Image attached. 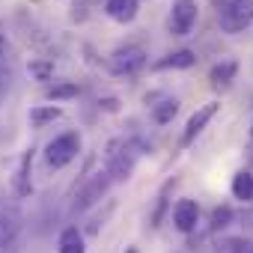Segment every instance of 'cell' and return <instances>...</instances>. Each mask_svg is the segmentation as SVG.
Segmentation results:
<instances>
[{
	"label": "cell",
	"mask_w": 253,
	"mask_h": 253,
	"mask_svg": "<svg viewBox=\"0 0 253 253\" xmlns=\"http://www.w3.org/2000/svg\"><path fill=\"white\" fill-rule=\"evenodd\" d=\"M253 21V0H229L220 9V30L223 33H238Z\"/></svg>",
	"instance_id": "cell-1"
},
{
	"label": "cell",
	"mask_w": 253,
	"mask_h": 253,
	"mask_svg": "<svg viewBox=\"0 0 253 253\" xmlns=\"http://www.w3.org/2000/svg\"><path fill=\"white\" fill-rule=\"evenodd\" d=\"M78 152H81V137H78L75 131H69V134H60V137H54V140L48 143L45 158H48L51 167H66L69 161L78 158Z\"/></svg>",
	"instance_id": "cell-2"
},
{
	"label": "cell",
	"mask_w": 253,
	"mask_h": 253,
	"mask_svg": "<svg viewBox=\"0 0 253 253\" xmlns=\"http://www.w3.org/2000/svg\"><path fill=\"white\" fill-rule=\"evenodd\" d=\"M134 170V152L125 146L122 140H113L107 146V176H113L116 182H125Z\"/></svg>",
	"instance_id": "cell-3"
},
{
	"label": "cell",
	"mask_w": 253,
	"mask_h": 253,
	"mask_svg": "<svg viewBox=\"0 0 253 253\" xmlns=\"http://www.w3.org/2000/svg\"><path fill=\"white\" fill-rule=\"evenodd\" d=\"M146 66V51L140 45H125L110 54V72L116 75H134Z\"/></svg>",
	"instance_id": "cell-4"
},
{
	"label": "cell",
	"mask_w": 253,
	"mask_h": 253,
	"mask_svg": "<svg viewBox=\"0 0 253 253\" xmlns=\"http://www.w3.org/2000/svg\"><path fill=\"white\" fill-rule=\"evenodd\" d=\"M197 24V3L194 0H176L170 12V30L176 36H188Z\"/></svg>",
	"instance_id": "cell-5"
},
{
	"label": "cell",
	"mask_w": 253,
	"mask_h": 253,
	"mask_svg": "<svg viewBox=\"0 0 253 253\" xmlns=\"http://www.w3.org/2000/svg\"><path fill=\"white\" fill-rule=\"evenodd\" d=\"M217 110H220V101H209V104H203V107H197V113L188 119V125H185V134H182V143H191L206 125L217 116Z\"/></svg>",
	"instance_id": "cell-6"
},
{
	"label": "cell",
	"mask_w": 253,
	"mask_h": 253,
	"mask_svg": "<svg viewBox=\"0 0 253 253\" xmlns=\"http://www.w3.org/2000/svg\"><path fill=\"white\" fill-rule=\"evenodd\" d=\"M200 220V206L194 200H179L176 209H173V223L179 232H191Z\"/></svg>",
	"instance_id": "cell-7"
},
{
	"label": "cell",
	"mask_w": 253,
	"mask_h": 253,
	"mask_svg": "<svg viewBox=\"0 0 253 253\" xmlns=\"http://www.w3.org/2000/svg\"><path fill=\"white\" fill-rule=\"evenodd\" d=\"M21 229V214L12 206H0V244H9Z\"/></svg>",
	"instance_id": "cell-8"
},
{
	"label": "cell",
	"mask_w": 253,
	"mask_h": 253,
	"mask_svg": "<svg viewBox=\"0 0 253 253\" xmlns=\"http://www.w3.org/2000/svg\"><path fill=\"white\" fill-rule=\"evenodd\" d=\"M107 182H110V179H107V173H98V176H95V179H92V182L84 188V194L78 197V203H75V211H86V209H89V206H92V203H95V200L104 194V191H107Z\"/></svg>",
	"instance_id": "cell-9"
},
{
	"label": "cell",
	"mask_w": 253,
	"mask_h": 253,
	"mask_svg": "<svg viewBox=\"0 0 253 253\" xmlns=\"http://www.w3.org/2000/svg\"><path fill=\"white\" fill-rule=\"evenodd\" d=\"M137 9H140L137 0H107V15L113 21H119V24L134 21L137 18Z\"/></svg>",
	"instance_id": "cell-10"
},
{
	"label": "cell",
	"mask_w": 253,
	"mask_h": 253,
	"mask_svg": "<svg viewBox=\"0 0 253 253\" xmlns=\"http://www.w3.org/2000/svg\"><path fill=\"white\" fill-rule=\"evenodd\" d=\"M30 164H33V152H24L18 161V170H15V191L21 197L30 194Z\"/></svg>",
	"instance_id": "cell-11"
},
{
	"label": "cell",
	"mask_w": 253,
	"mask_h": 253,
	"mask_svg": "<svg viewBox=\"0 0 253 253\" xmlns=\"http://www.w3.org/2000/svg\"><path fill=\"white\" fill-rule=\"evenodd\" d=\"M235 72H238V66H235L232 60H223V63H217V66H211L209 81H211L214 86H226V84L235 78Z\"/></svg>",
	"instance_id": "cell-12"
},
{
	"label": "cell",
	"mask_w": 253,
	"mask_h": 253,
	"mask_svg": "<svg viewBox=\"0 0 253 253\" xmlns=\"http://www.w3.org/2000/svg\"><path fill=\"white\" fill-rule=\"evenodd\" d=\"M197 63V57L191 51H176V54H167L161 63H155V69H191Z\"/></svg>",
	"instance_id": "cell-13"
},
{
	"label": "cell",
	"mask_w": 253,
	"mask_h": 253,
	"mask_svg": "<svg viewBox=\"0 0 253 253\" xmlns=\"http://www.w3.org/2000/svg\"><path fill=\"white\" fill-rule=\"evenodd\" d=\"M232 197H235V200H244V203L253 200V176H250V173L241 170V173L232 176Z\"/></svg>",
	"instance_id": "cell-14"
},
{
	"label": "cell",
	"mask_w": 253,
	"mask_h": 253,
	"mask_svg": "<svg viewBox=\"0 0 253 253\" xmlns=\"http://www.w3.org/2000/svg\"><path fill=\"white\" fill-rule=\"evenodd\" d=\"M60 116H63V110L54 107V104H48V107H33V110H30V125H33V128H45L48 122H54V119H60Z\"/></svg>",
	"instance_id": "cell-15"
},
{
	"label": "cell",
	"mask_w": 253,
	"mask_h": 253,
	"mask_svg": "<svg viewBox=\"0 0 253 253\" xmlns=\"http://www.w3.org/2000/svg\"><path fill=\"white\" fill-rule=\"evenodd\" d=\"M60 253H84V235L75 226L63 229V235H60Z\"/></svg>",
	"instance_id": "cell-16"
},
{
	"label": "cell",
	"mask_w": 253,
	"mask_h": 253,
	"mask_svg": "<svg viewBox=\"0 0 253 253\" xmlns=\"http://www.w3.org/2000/svg\"><path fill=\"white\" fill-rule=\"evenodd\" d=\"M176 113H179V101H176V98H164L161 104H155V107H152L155 122H170Z\"/></svg>",
	"instance_id": "cell-17"
},
{
	"label": "cell",
	"mask_w": 253,
	"mask_h": 253,
	"mask_svg": "<svg viewBox=\"0 0 253 253\" xmlns=\"http://www.w3.org/2000/svg\"><path fill=\"white\" fill-rule=\"evenodd\" d=\"M45 95H48L51 101L75 98V95H78V84H54V86H48V89H45Z\"/></svg>",
	"instance_id": "cell-18"
},
{
	"label": "cell",
	"mask_w": 253,
	"mask_h": 253,
	"mask_svg": "<svg viewBox=\"0 0 253 253\" xmlns=\"http://www.w3.org/2000/svg\"><path fill=\"white\" fill-rule=\"evenodd\" d=\"M229 217H232V211L223 206V209H214V214H211V226L214 229H223L226 223H229Z\"/></svg>",
	"instance_id": "cell-19"
},
{
	"label": "cell",
	"mask_w": 253,
	"mask_h": 253,
	"mask_svg": "<svg viewBox=\"0 0 253 253\" xmlns=\"http://www.w3.org/2000/svg\"><path fill=\"white\" fill-rule=\"evenodd\" d=\"M3 54H6V36L0 33V60H3Z\"/></svg>",
	"instance_id": "cell-20"
},
{
	"label": "cell",
	"mask_w": 253,
	"mask_h": 253,
	"mask_svg": "<svg viewBox=\"0 0 253 253\" xmlns=\"http://www.w3.org/2000/svg\"><path fill=\"white\" fill-rule=\"evenodd\" d=\"M33 72H36V75H42V78H45V75H48V72H51V69H48V66H33Z\"/></svg>",
	"instance_id": "cell-21"
},
{
	"label": "cell",
	"mask_w": 253,
	"mask_h": 253,
	"mask_svg": "<svg viewBox=\"0 0 253 253\" xmlns=\"http://www.w3.org/2000/svg\"><path fill=\"white\" fill-rule=\"evenodd\" d=\"M101 104H104V110H116V101H113V98H104Z\"/></svg>",
	"instance_id": "cell-22"
},
{
	"label": "cell",
	"mask_w": 253,
	"mask_h": 253,
	"mask_svg": "<svg viewBox=\"0 0 253 253\" xmlns=\"http://www.w3.org/2000/svg\"><path fill=\"white\" fill-rule=\"evenodd\" d=\"M125 253H137V250H134V247H128V250H125Z\"/></svg>",
	"instance_id": "cell-23"
},
{
	"label": "cell",
	"mask_w": 253,
	"mask_h": 253,
	"mask_svg": "<svg viewBox=\"0 0 253 253\" xmlns=\"http://www.w3.org/2000/svg\"><path fill=\"white\" fill-rule=\"evenodd\" d=\"M250 143H253V128H250Z\"/></svg>",
	"instance_id": "cell-24"
},
{
	"label": "cell",
	"mask_w": 253,
	"mask_h": 253,
	"mask_svg": "<svg viewBox=\"0 0 253 253\" xmlns=\"http://www.w3.org/2000/svg\"><path fill=\"white\" fill-rule=\"evenodd\" d=\"M0 92H3V84H0Z\"/></svg>",
	"instance_id": "cell-25"
}]
</instances>
